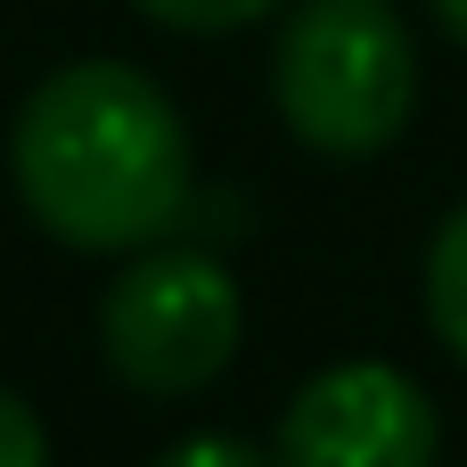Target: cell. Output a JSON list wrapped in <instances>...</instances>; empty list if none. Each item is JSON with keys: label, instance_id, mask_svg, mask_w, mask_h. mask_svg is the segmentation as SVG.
Listing matches in <instances>:
<instances>
[{"label": "cell", "instance_id": "6da1fadb", "mask_svg": "<svg viewBox=\"0 0 467 467\" xmlns=\"http://www.w3.org/2000/svg\"><path fill=\"white\" fill-rule=\"evenodd\" d=\"M25 213L82 254H140L189 213V131L172 99L115 57L57 66L8 131Z\"/></svg>", "mask_w": 467, "mask_h": 467}, {"label": "cell", "instance_id": "7a4b0ae2", "mask_svg": "<svg viewBox=\"0 0 467 467\" xmlns=\"http://www.w3.org/2000/svg\"><path fill=\"white\" fill-rule=\"evenodd\" d=\"M279 115L320 156H378L419 107V49L386 0H304L271 57Z\"/></svg>", "mask_w": 467, "mask_h": 467}, {"label": "cell", "instance_id": "3957f363", "mask_svg": "<svg viewBox=\"0 0 467 467\" xmlns=\"http://www.w3.org/2000/svg\"><path fill=\"white\" fill-rule=\"evenodd\" d=\"M238 287L197 246H140V263L99 304L107 369L140 394H197L238 353Z\"/></svg>", "mask_w": 467, "mask_h": 467}, {"label": "cell", "instance_id": "277c9868", "mask_svg": "<svg viewBox=\"0 0 467 467\" xmlns=\"http://www.w3.org/2000/svg\"><path fill=\"white\" fill-rule=\"evenodd\" d=\"M435 402L386 361L320 369L279 419V467H435Z\"/></svg>", "mask_w": 467, "mask_h": 467}, {"label": "cell", "instance_id": "5b68a950", "mask_svg": "<svg viewBox=\"0 0 467 467\" xmlns=\"http://www.w3.org/2000/svg\"><path fill=\"white\" fill-rule=\"evenodd\" d=\"M427 320H435V337L467 361V205L435 230V246H427Z\"/></svg>", "mask_w": 467, "mask_h": 467}, {"label": "cell", "instance_id": "8992f818", "mask_svg": "<svg viewBox=\"0 0 467 467\" xmlns=\"http://www.w3.org/2000/svg\"><path fill=\"white\" fill-rule=\"evenodd\" d=\"M131 8L172 25V33H230V25H254V16H271L287 0H131Z\"/></svg>", "mask_w": 467, "mask_h": 467}, {"label": "cell", "instance_id": "52a82bcc", "mask_svg": "<svg viewBox=\"0 0 467 467\" xmlns=\"http://www.w3.org/2000/svg\"><path fill=\"white\" fill-rule=\"evenodd\" d=\"M0 467H49V443H41V419L0 386Z\"/></svg>", "mask_w": 467, "mask_h": 467}, {"label": "cell", "instance_id": "ba28073f", "mask_svg": "<svg viewBox=\"0 0 467 467\" xmlns=\"http://www.w3.org/2000/svg\"><path fill=\"white\" fill-rule=\"evenodd\" d=\"M156 467H271L254 443H238V435H189V443H172Z\"/></svg>", "mask_w": 467, "mask_h": 467}, {"label": "cell", "instance_id": "9c48e42d", "mask_svg": "<svg viewBox=\"0 0 467 467\" xmlns=\"http://www.w3.org/2000/svg\"><path fill=\"white\" fill-rule=\"evenodd\" d=\"M435 16H443V25H451V33L467 41V0H435Z\"/></svg>", "mask_w": 467, "mask_h": 467}]
</instances>
